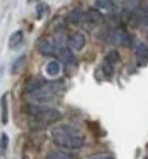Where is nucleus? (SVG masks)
Here are the masks:
<instances>
[{
	"mask_svg": "<svg viewBox=\"0 0 148 159\" xmlns=\"http://www.w3.org/2000/svg\"><path fill=\"white\" fill-rule=\"evenodd\" d=\"M51 139L58 147L67 151L79 150L85 144V136L71 125H57L51 129Z\"/></svg>",
	"mask_w": 148,
	"mask_h": 159,
	"instance_id": "obj_1",
	"label": "nucleus"
},
{
	"mask_svg": "<svg viewBox=\"0 0 148 159\" xmlns=\"http://www.w3.org/2000/svg\"><path fill=\"white\" fill-rule=\"evenodd\" d=\"M0 108H2V123H8V93H4L0 98Z\"/></svg>",
	"mask_w": 148,
	"mask_h": 159,
	"instance_id": "obj_16",
	"label": "nucleus"
},
{
	"mask_svg": "<svg viewBox=\"0 0 148 159\" xmlns=\"http://www.w3.org/2000/svg\"><path fill=\"white\" fill-rule=\"evenodd\" d=\"M29 115L31 119H34L38 124H49V123L58 121L61 119V112L55 108H49L45 105H29Z\"/></svg>",
	"mask_w": 148,
	"mask_h": 159,
	"instance_id": "obj_3",
	"label": "nucleus"
},
{
	"mask_svg": "<svg viewBox=\"0 0 148 159\" xmlns=\"http://www.w3.org/2000/svg\"><path fill=\"white\" fill-rule=\"evenodd\" d=\"M45 84H46V80H43V78H30L26 84V92L33 94L38 89H41Z\"/></svg>",
	"mask_w": 148,
	"mask_h": 159,
	"instance_id": "obj_12",
	"label": "nucleus"
},
{
	"mask_svg": "<svg viewBox=\"0 0 148 159\" xmlns=\"http://www.w3.org/2000/svg\"><path fill=\"white\" fill-rule=\"evenodd\" d=\"M7 147H8V136L7 134L0 135V154H6Z\"/></svg>",
	"mask_w": 148,
	"mask_h": 159,
	"instance_id": "obj_20",
	"label": "nucleus"
},
{
	"mask_svg": "<svg viewBox=\"0 0 148 159\" xmlns=\"http://www.w3.org/2000/svg\"><path fill=\"white\" fill-rule=\"evenodd\" d=\"M83 20H85V25L89 26H97L100 23L104 22V15L101 14V11L97 8H89L86 11V14L83 15Z\"/></svg>",
	"mask_w": 148,
	"mask_h": 159,
	"instance_id": "obj_7",
	"label": "nucleus"
},
{
	"mask_svg": "<svg viewBox=\"0 0 148 159\" xmlns=\"http://www.w3.org/2000/svg\"><path fill=\"white\" fill-rule=\"evenodd\" d=\"M58 49H59L58 43L53 38H42L41 41L38 42V51L42 55H46V57L57 55Z\"/></svg>",
	"mask_w": 148,
	"mask_h": 159,
	"instance_id": "obj_6",
	"label": "nucleus"
},
{
	"mask_svg": "<svg viewBox=\"0 0 148 159\" xmlns=\"http://www.w3.org/2000/svg\"><path fill=\"white\" fill-rule=\"evenodd\" d=\"M62 71V65L59 61H50L46 66V74L49 77H58Z\"/></svg>",
	"mask_w": 148,
	"mask_h": 159,
	"instance_id": "obj_13",
	"label": "nucleus"
},
{
	"mask_svg": "<svg viewBox=\"0 0 148 159\" xmlns=\"http://www.w3.org/2000/svg\"><path fill=\"white\" fill-rule=\"evenodd\" d=\"M86 45V35L83 33H79V31H77V33H74L71 37L69 38V47L73 50H82L83 47H85Z\"/></svg>",
	"mask_w": 148,
	"mask_h": 159,
	"instance_id": "obj_9",
	"label": "nucleus"
},
{
	"mask_svg": "<svg viewBox=\"0 0 148 159\" xmlns=\"http://www.w3.org/2000/svg\"><path fill=\"white\" fill-rule=\"evenodd\" d=\"M23 39H25V34H23L22 30H16L15 33L11 34L10 41H8V46L11 49H18L19 46L23 43Z\"/></svg>",
	"mask_w": 148,
	"mask_h": 159,
	"instance_id": "obj_14",
	"label": "nucleus"
},
{
	"mask_svg": "<svg viewBox=\"0 0 148 159\" xmlns=\"http://www.w3.org/2000/svg\"><path fill=\"white\" fill-rule=\"evenodd\" d=\"M67 20H69V23H71V25H74V26L82 23L83 22V12H82V10L81 8L71 10V12L69 14V16H67Z\"/></svg>",
	"mask_w": 148,
	"mask_h": 159,
	"instance_id": "obj_17",
	"label": "nucleus"
},
{
	"mask_svg": "<svg viewBox=\"0 0 148 159\" xmlns=\"http://www.w3.org/2000/svg\"><path fill=\"white\" fill-rule=\"evenodd\" d=\"M25 59H26V57H25V55H22V57H19L16 61L12 63V67H11V70H12L14 74H18L19 71L22 70L23 65H25Z\"/></svg>",
	"mask_w": 148,
	"mask_h": 159,
	"instance_id": "obj_19",
	"label": "nucleus"
},
{
	"mask_svg": "<svg viewBox=\"0 0 148 159\" xmlns=\"http://www.w3.org/2000/svg\"><path fill=\"white\" fill-rule=\"evenodd\" d=\"M89 159H114V157L110 154H97V155L90 157Z\"/></svg>",
	"mask_w": 148,
	"mask_h": 159,
	"instance_id": "obj_22",
	"label": "nucleus"
},
{
	"mask_svg": "<svg viewBox=\"0 0 148 159\" xmlns=\"http://www.w3.org/2000/svg\"><path fill=\"white\" fill-rule=\"evenodd\" d=\"M35 10H37V16H38V19H42L43 16H45V14L47 12V4H45V3H39Z\"/></svg>",
	"mask_w": 148,
	"mask_h": 159,
	"instance_id": "obj_21",
	"label": "nucleus"
},
{
	"mask_svg": "<svg viewBox=\"0 0 148 159\" xmlns=\"http://www.w3.org/2000/svg\"><path fill=\"white\" fill-rule=\"evenodd\" d=\"M94 8L113 12L116 10V3L114 0H94Z\"/></svg>",
	"mask_w": 148,
	"mask_h": 159,
	"instance_id": "obj_15",
	"label": "nucleus"
},
{
	"mask_svg": "<svg viewBox=\"0 0 148 159\" xmlns=\"http://www.w3.org/2000/svg\"><path fill=\"white\" fill-rule=\"evenodd\" d=\"M119 61H120V54L117 50H110L109 53L105 55V58H104V61H102L101 71L106 78H110L112 75H113L114 66Z\"/></svg>",
	"mask_w": 148,
	"mask_h": 159,
	"instance_id": "obj_5",
	"label": "nucleus"
},
{
	"mask_svg": "<svg viewBox=\"0 0 148 159\" xmlns=\"http://www.w3.org/2000/svg\"><path fill=\"white\" fill-rule=\"evenodd\" d=\"M58 57L62 59L65 63L67 65H74L75 63V55L73 53V50L70 47H66V46H61L58 49Z\"/></svg>",
	"mask_w": 148,
	"mask_h": 159,
	"instance_id": "obj_10",
	"label": "nucleus"
},
{
	"mask_svg": "<svg viewBox=\"0 0 148 159\" xmlns=\"http://www.w3.org/2000/svg\"><path fill=\"white\" fill-rule=\"evenodd\" d=\"M136 63L137 66H146L148 63V45L144 42H140L136 46Z\"/></svg>",
	"mask_w": 148,
	"mask_h": 159,
	"instance_id": "obj_8",
	"label": "nucleus"
},
{
	"mask_svg": "<svg viewBox=\"0 0 148 159\" xmlns=\"http://www.w3.org/2000/svg\"><path fill=\"white\" fill-rule=\"evenodd\" d=\"M63 90H65V85L62 84V81H57V82L46 81V84L41 89H38L37 92H34L31 96L39 105H46L58 100L62 96Z\"/></svg>",
	"mask_w": 148,
	"mask_h": 159,
	"instance_id": "obj_2",
	"label": "nucleus"
},
{
	"mask_svg": "<svg viewBox=\"0 0 148 159\" xmlns=\"http://www.w3.org/2000/svg\"><path fill=\"white\" fill-rule=\"evenodd\" d=\"M46 159H78V157L67 150H53L47 154Z\"/></svg>",
	"mask_w": 148,
	"mask_h": 159,
	"instance_id": "obj_11",
	"label": "nucleus"
},
{
	"mask_svg": "<svg viewBox=\"0 0 148 159\" xmlns=\"http://www.w3.org/2000/svg\"><path fill=\"white\" fill-rule=\"evenodd\" d=\"M108 41L119 47H129L132 43H133L131 34L128 33L127 30L120 29V27L109 31V34H108Z\"/></svg>",
	"mask_w": 148,
	"mask_h": 159,
	"instance_id": "obj_4",
	"label": "nucleus"
},
{
	"mask_svg": "<svg viewBox=\"0 0 148 159\" xmlns=\"http://www.w3.org/2000/svg\"><path fill=\"white\" fill-rule=\"evenodd\" d=\"M147 159H148V158H147Z\"/></svg>",
	"mask_w": 148,
	"mask_h": 159,
	"instance_id": "obj_23",
	"label": "nucleus"
},
{
	"mask_svg": "<svg viewBox=\"0 0 148 159\" xmlns=\"http://www.w3.org/2000/svg\"><path fill=\"white\" fill-rule=\"evenodd\" d=\"M136 19H139V22L141 23L143 26H148V4L143 6V8H141V6H140V11H139V15Z\"/></svg>",
	"mask_w": 148,
	"mask_h": 159,
	"instance_id": "obj_18",
	"label": "nucleus"
}]
</instances>
